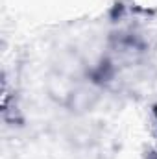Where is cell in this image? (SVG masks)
<instances>
[{
    "label": "cell",
    "mask_w": 157,
    "mask_h": 159,
    "mask_svg": "<svg viewBox=\"0 0 157 159\" xmlns=\"http://www.w3.org/2000/svg\"><path fill=\"white\" fill-rule=\"evenodd\" d=\"M131 9L142 15H154L157 11V0H129Z\"/></svg>",
    "instance_id": "6da1fadb"
}]
</instances>
